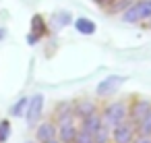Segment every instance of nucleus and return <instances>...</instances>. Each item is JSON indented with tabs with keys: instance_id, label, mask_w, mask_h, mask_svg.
I'll use <instances>...</instances> for the list:
<instances>
[{
	"instance_id": "obj_1",
	"label": "nucleus",
	"mask_w": 151,
	"mask_h": 143,
	"mask_svg": "<svg viewBox=\"0 0 151 143\" xmlns=\"http://www.w3.org/2000/svg\"><path fill=\"white\" fill-rule=\"evenodd\" d=\"M126 118H128V108H126L124 102H110V104L104 108V112H101V120H104V124H108L110 129L122 124Z\"/></svg>"
},
{
	"instance_id": "obj_2",
	"label": "nucleus",
	"mask_w": 151,
	"mask_h": 143,
	"mask_svg": "<svg viewBox=\"0 0 151 143\" xmlns=\"http://www.w3.org/2000/svg\"><path fill=\"white\" fill-rule=\"evenodd\" d=\"M145 19H151V0H137L122 13V21L126 23H139Z\"/></svg>"
},
{
	"instance_id": "obj_3",
	"label": "nucleus",
	"mask_w": 151,
	"mask_h": 143,
	"mask_svg": "<svg viewBox=\"0 0 151 143\" xmlns=\"http://www.w3.org/2000/svg\"><path fill=\"white\" fill-rule=\"evenodd\" d=\"M134 135H137V124L130 122L128 118L122 124H118V126L112 129V141L114 143H132Z\"/></svg>"
},
{
	"instance_id": "obj_4",
	"label": "nucleus",
	"mask_w": 151,
	"mask_h": 143,
	"mask_svg": "<svg viewBox=\"0 0 151 143\" xmlns=\"http://www.w3.org/2000/svg\"><path fill=\"white\" fill-rule=\"evenodd\" d=\"M124 81H126V77H122V75H108L104 81H99V85L95 87V93L99 98H108V95L116 93Z\"/></svg>"
},
{
	"instance_id": "obj_5",
	"label": "nucleus",
	"mask_w": 151,
	"mask_h": 143,
	"mask_svg": "<svg viewBox=\"0 0 151 143\" xmlns=\"http://www.w3.org/2000/svg\"><path fill=\"white\" fill-rule=\"evenodd\" d=\"M149 112H151V102L149 100H134L128 106V120L134 122V124H139Z\"/></svg>"
},
{
	"instance_id": "obj_6",
	"label": "nucleus",
	"mask_w": 151,
	"mask_h": 143,
	"mask_svg": "<svg viewBox=\"0 0 151 143\" xmlns=\"http://www.w3.org/2000/svg\"><path fill=\"white\" fill-rule=\"evenodd\" d=\"M42 110H44V95L42 93H35L33 98H29V104H27V110H25V116H27V122L29 124H35L42 116Z\"/></svg>"
},
{
	"instance_id": "obj_7",
	"label": "nucleus",
	"mask_w": 151,
	"mask_h": 143,
	"mask_svg": "<svg viewBox=\"0 0 151 143\" xmlns=\"http://www.w3.org/2000/svg\"><path fill=\"white\" fill-rule=\"evenodd\" d=\"M56 137H58V129H56V124H54V122H42V124L37 126L35 139H37L40 143H46V141L56 139Z\"/></svg>"
},
{
	"instance_id": "obj_8",
	"label": "nucleus",
	"mask_w": 151,
	"mask_h": 143,
	"mask_svg": "<svg viewBox=\"0 0 151 143\" xmlns=\"http://www.w3.org/2000/svg\"><path fill=\"white\" fill-rule=\"evenodd\" d=\"M77 133H79V129L75 126L73 120L70 122H64V124H58V139L62 143H73L75 137H77Z\"/></svg>"
},
{
	"instance_id": "obj_9",
	"label": "nucleus",
	"mask_w": 151,
	"mask_h": 143,
	"mask_svg": "<svg viewBox=\"0 0 151 143\" xmlns=\"http://www.w3.org/2000/svg\"><path fill=\"white\" fill-rule=\"evenodd\" d=\"M104 124V120H101V114H97V112H93V114H89V116H85L83 118V122H81V129H85V131H89L91 135L99 129Z\"/></svg>"
},
{
	"instance_id": "obj_10",
	"label": "nucleus",
	"mask_w": 151,
	"mask_h": 143,
	"mask_svg": "<svg viewBox=\"0 0 151 143\" xmlns=\"http://www.w3.org/2000/svg\"><path fill=\"white\" fill-rule=\"evenodd\" d=\"M75 29L83 35H93L95 33V23L91 19H85V17H79L75 19Z\"/></svg>"
},
{
	"instance_id": "obj_11",
	"label": "nucleus",
	"mask_w": 151,
	"mask_h": 143,
	"mask_svg": "<svg viewBox=\"0 0 151 143\" xmlns=\"http://www.w3.org/2000/svg\"><path fill=\"white\" fill-rule=\"evenodd\" d=\"M93 112H97V108H95V104L89 102V100H83V102H79V104L75 106V116H79L81 120H83L85 116L93 114Z\"/></svg>"
},
{
	"instance_id": "obj_12",
	"label": "nucleus",
	"mask_w": 151,
	"mask_h": 143,
	"mask_svg": "<svg viewBox=\"0 0 151 143\" xmlns=\"http://www.w3.org/2000/svg\"><path fill=\"white\" fill-rule=\"evenodd\" d=\"M110 141H112V129L108 124H101L93 133V143H110Z\"/></svg>"
},
{
	"instance_id": "obj_13",
	"label": "nucleus",
	"mask_w": 151,
	"mask_h": 143,
	"mask_svg": "<svg viewBox=\"0 0 151 143\" xmlns=\"http://www.w3.org/2000/svg\"><path fill=\"white\" fill-rule=\"evenodd\" d=\"M42 33H44V21H42V17H33V31L29 33L27 42H29V44H35Z\"/></svg>"
},
{
	"instance_id": "obj_14",
	"label": "nucleus",
	"mask_w": 151,
	"mask_h": 143,
	"mask_svg": "<svg viewBox=\"0 0 151 143\" xmlns=\"http://www.w3.org/2000/svg\"><path fill=\"white\" fill-rule=\"evenodd\" d=\"M137 133H141V135H149L151 137V112L137 124Z\"/></svg>"
},
{
	"instance_id": "obj_15",
	"label": "nucleus",
	"mask_w": 151,
	"mask_h": 143,
	"mask_svg": "<svg viewBox=\"0 0 151 143\" xmlns=\"http://www.w3.org/2000/svg\"><path fill=\"white\" fill-rule=\"evenodd\" d=\"M27 104H29V98H21V100L13 106V110H11V112H13L15 116H21V114L27 110Z\"/></svg>"
},
{
	"instance_id": "obj_16",
	"label": "nucleus",
	"mask_w": 151,
	"mask_h": 143,
	"mask_svg": "<svg viewBox=\"0 0 151 143\" xmlns=\"http://www.w3.org/2000/svg\"><path fill=\"white\" fill-rule=\"evenodd\" d=\"M75 143H93V135L85 129H79V133L75 137Z\"/></svg>"
},
{
	"instance_id": "obj_17",
	"label": "nucleus",
	"mask_w": 151,
	"mask_h": 143,
	"mask_svg": "<svg viewBox=\"0 0 151 143\" xmlns=\"http://www.w3.org/2000/svg\"><path fill=\"white\" fill-rule=\"evenodd\" d=\"M130 4H132L130 0H116V2L112 4V11H126Z\"/></svg>"
},
{
	"instance_id": "obj_18",
	"label": "nucleus",
	"mask_w": 151,
	"mask_h": 143,
	"mask_svg": "<svg viewBox=\"0 0 151 143\" xmlns=\"http://www.w3.org/2000/svg\"><path fill=\"white\" fill-rule=\"evenodd\" d=\"M9 131H11V126H9L6 120H4V122H0V137H2V141L9 137Z\"/></svg>"
},
{
	"instance_id": "obj_19",
	"label": "nucleus",
	"mask_w": 151,
	"mask_h": 143,
	"mask_svg": "<svg viewBox=\"0 0 151 143\" xmlns=\"http://www.w3.org/2000/svg\"><path fill=\"white\" fill-rule=\"evenodd\" d=\"M132 143H151V137H149V135H141V133H137L134 139H132Z\"/></svg>"
},
{
	"instance_id": "obj_20",
	"label": "nucleus",
	"mask_w": 151,
	"mask_h": 143,
	"mask_svg": "<svg viewBox=\"0 0 151 143\" xmlns=\"http://www.w3.org/2000/svg\"><path fill=\"white\" fill-rule=\"evenodd\" d=\"M95 4H99V6H110V4H114L116 0H93Z\"/></svg>"
},
{
	"instance_id": "obj_21",
	"label": "nucleus",
	"mask_w": 151,
	"mask_h": 143,
	"mask_svg": "<svg viewBox=\"0 0 151 143\" xmlns=\"http://www.w3.org/2000/svg\"><path fill=\"white\" fill-rule=\"evenodd\" d=\"M46 143H62V141H60V139L56 137V139H50V141H46Z\"/></svg>"
},
{
	"instance_id": "obj_22",
	"label": "nucleus",
	"mask_w": 151,
	"mask_h": 143,
	"mask_svg": "<svg viewBox=\"0 0 151 143\" xmlns=\"http://www.w3.org/2000/svg\"><path fill=\"white\" fill-rule=\"evenodd\" d=\"M0 141H2V137H0Z\"/></svg>"
},
{
	"instance_id": "obj_23",
	"label": "nucleus",
	"mask_w": 151,
	"mask_h": 143,
	"mask_svg": "<svg viewBox=\"0 0 151 143\" xmlns=\"http://www.w3.org/2000/svg\"><path fill=\"white\" fill-rule=\"evenodd\" d=\"M73 143H75V141H73Z\"/></svg>"
}]
</instances>
